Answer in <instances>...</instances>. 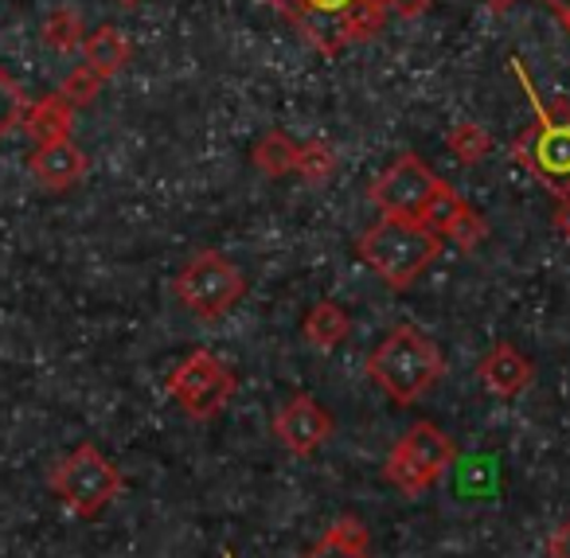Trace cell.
<instances>
[{
  "mask_svg": "<svg viewBox=\"0 0 570 558\" xmlns=\"http://www.w3.org/2000/svg\"><path fill=\"white\" fill-rule=\"evenodd\" d=\"M90 160L79 145L67 137V141H51V145H36L32 153V176L43 184L48 192H67L87 176Z\"/></svg>",
  "mask_w": 570,
  "mask_h": 558,
  "instance_id": "cell-12",
  "label": "cell"
},
{
  "mask_svg": "<svg viewBox=\"0 0 570 558\" xmlns=\"http://www.w3.org/2000/svg\"><path fill=\"white\" fill-rule=\"evenodd\" d=\"M356 254L375 277H383V285L403 293L438 262V254H442V235H434L422 219L380 215V219L360 235Z\"/></svg>",
  "mask_w": 570,
  "mask_h": 558,
  "instance_id": "cell-3",
  "label": "cell"
},
{
  "mask_svg": "<svg viewBox=\"0 0 570 558\" xmlns=\"http://www.w3.org/2000/svg\"><path fill=\"white\" fill-rule=\"evenodd\" d=\"M442 188V176L414 153H403L395 165H387L372 180L367 196L380 207V215H403V219H422L434 192Z\"/></svg>",
  "mask_w": 570,
  "mask_h": 558,
  "instance_id": "cell-9",
  "label": "cell"
},
{
  "mask_svg": "<svg viewBox=\"0 0 570 558\" xmlns=\"http://www.w3.org/2000/svg\"><path fill=\"white\" fill-rule=\"evenodd\" d=\"M223 558H235V555H230V550H223Z\"/></svg>",
  "mask_w": 570,
  "mask_h": 558,
  "instance_id": "cell-31",
  "label": "cell"
},
{
  "mask_svg": "<svg viewBox=\"0 0 570 558\" xmlns=\"http://www.w3.org/2000/svg\"><path fill=\"white\" fill-rule=\"evenodd\" d=\"M562 28H567V32H570V20H567V25H562Z\"/></svg>",
  "mask_w": 570,
  "mask_h": 558,
  "instance_id": "cell-32",
  "label": "cell"
},
{
  "mask_svg": "<svg viewBox=\"0 0 570 558\" xmlns=\"http://www.w3.org/2000/svg\"><path fill=\"white\" fill-rule=\"evenodd\" d=\"M465 204V199L458 196V192L450 188V184L442 180V188L434 192V199L426 204V212H422V223H426L434 235H445V227H450V219L458 215V207Z\"/></svg>",
  "mask_w": 570,
  "mask_h": 558,
  "instance_id": "cell-23",
  "label": "cell"
},
{
  "mask_svg": "<svg viewBox=\"0 0 570 558\" xmlns=\"http://www.w3.org/2000/svg\"><path fill=\"white\" fill-rule=\"evenodd\" d=\"M102 82L106 79H98V75L90 71L87 63H82V67H75V71L67 75L63 87H59V95H63V102L71 106V110H82V106L95 102V95L102 90Z\"/></svg>",
  "mask_w": 570,
  "mask_h": 558,
  "instance_id": "cell-22",
  "label": "cell"
},
{
  "mask_svg": "<svg viewBox=\"0 0 570 558\" xmlns=\"http://www.w3.org/2000/svg\"><path fill=\"white\" fill-rule=\"evenodd\" d=\"M20 121H24L28 137H32L36 145H51V141H67V137H71L75 110L63 102V95H48L36 106H28Z\"/></svg>",
  "mask_w": 570,
  "mask_h": 558,
  "instance_id": "cell-14",
  "label": "cell"
},
{
  "mask_svg": "<svg viewBox=\"0 0 570 558\" xmlns=\"http://www.w3.org/2000/svg\"><path fill=\"white\" fill-rule=\"evenodd\" d=\"M458 457V446L450 441V433L434 422H414L403 438L391 446L383 477L387 484H395L403 496H422L445 477V469Z\"/></svg>",
  "mask_w": 570,
  "mask_h": 558,
  "instance_id": "cell-7",
  "label": "cell"
},
{
  "mask_svg": "<svg viewBox=\"0 0 570 558\" xmlns=\"http://www.w3.org/2000/svg\"><path fill=\"white\" fill-rule=\"evenodd\" d=\"M321 56L372 43L387 28V0H266Z\"/></svg>",
  "mask_w": 570,
  "mask_h": 558,
  "instance_id": "cell-4",
  "label": "cell"
},
{
  "mask_svg": "<svg viewBox=\"0 0 570 558\" xmlns=\"http://www.w3.org/2000/svg\"><path fill=\"white\" fill-rule=\"evenodd\" d=\"M118 4H126V9H134V4H141V0H118Z\"/></svg>",
  "mask_w": 570,
  "mask_h": 558,
  "instance_id": "cell-30",
  "label": "cell"
},
{
  "mask_svg": "<svg viewBox=\"0 0 570 558\" xmlns=\"http://www.w3.org/2000/svg\"><path fill=\"white\" fill-rule=\"evenodd\" d=\"M445 145H450V153L461 165H476V160H484L492 153V134L484 126H476V121H461V126H453V134L445 137Z\"/></svg>",
  "mask_w": 570,
  "mask_h": 558,
  "instance_id": "cell-19",
  "label": "cell"
},
{
  "mask_svg": "<svg viewBox=\"0 0 570 558\" xmlns=\"http://www.w3.org/2000/svg\"><path fill=\"white\" fill-rule=\"evenodd\" d=\"M442 238H450L458 251H476V246L489 238V223H484V215L476 212V207H469V204H461L458 207V215L450 219V227H445V235Z\"/></svg>",
  "mask_w": 570,
  "mask_h": 558,
  "instance_id": "cell-21",
  "label": "cell"
},
{
  "mask_svg": "<svg viewBox=\"0 0 570 558\" xmlns=\"http://www.w3.org/2000/svg\"><path fill=\"white\" fill-rule=\"evenodd\" d=\"M82 40H87V28H82V17L75 9H56L48 12V20H43V43H48L51 51H75L82 48Z\"/></svg>",
  "mask_w": 570,
  "mask_h": 558,
  "instance_id": "cell-18",
  "label": "cell"
},
{
  "mask_svg": "<svg viewBox=\"0 0 570 558\" xmlns=\"http://www.w3.org/2000/svg\"><path fill=\"white\" fill-rule=\"evenodd\" d=\"M82 56H87V67L98 79H114L129 63V40L121 36V28L102 25L82 40Z\"/></svg>",
  "mask_w": 570,
  "mask_h": 558,
  "instance_id": "cell-15",
  "label": "cell"
},
{
  "mask_svg": "<svg viewBox=\"0 0 570 558\" xmlns=\"http://www.w3.org/2000/svg\"><path fill=\"white\" fill-rule=\"evenodd\" d=\"M294 165H297V141L285 137L282 129H269V134L254 145V168H258V173L282 180V176L294 173Z\"/></svg>",
  "mask_w": 570,
  "mask_h": 558,
  "instance_id": "cell-17",
  "label": "cell"
},
{
  "mask_svg": "<svg viewBox=\"0 0 570 558\" xmlns=\"http://www.w3.org/2000/svg\"><path fill=\"white\" fill-rule=\"evenodd\" d=\"M302 558H372V535L356 516H341Z\"/></svg>",
  "mask_w": 570,
  "mask_h": 558,
  "instance_id": "cell-13",
  "label": "cell"
},
{
  "mask_svg": "<svg viewBox=\"0 0 570 558\" xmlns=\"http://www.w3.org/2000/svg\"><path fill=\"white\" fill-rule=\"evenodd\" d=\"M543 4L554 12V17H559V25H567V20H570V0H543Z\"/></svg>",
  "mask_w": 570,
  "mask_h": 558,
  "instance_id": "cell-28",
  "label": "cell"
},
{
  "mask_svg": "<svg viewBox=\"0 0 570 558\" xmlns=\"http://www.w3.org/2000/svg\"><path fill=\"white\" fill-rule=\"evenodd\" d=\"M481 4H484L489 12H508V9H515L520 0H481Z\"/></svg>",
  "mask_w": 570,
  "mask_h": 558,
  "instance_id": "cell-29",
  "label": "cell"
},
{
  "mask_svg": "<svg viewBox=\"0 0 570 558\" xmlns=\"http://www.w3.org/2000/svg\"><path fill=\"white\" fill-rule=\"evenodd\" d=\"M126 480H121V469L102 453L98 446L82 441L75 446L63 461L51 469V492L63 500L67 511H75L79 519H95L110 508L121 496Z\"/></svg>",
  "mask_w": 570,
  "mask_h": 558,
  "instance_id": "cell-5",
  "label": "cell"
},
{
  "mask_svg": "<svg viewBox=\"0 0 570 558\" xmlns=\"http://www.w3.org/2000/svg\"><path fill=\"white\" fill-rule=\"evenodd\" d=\"M294 173L302 176L305 184H325V180H333V173H336V149L328 141L297 145V165H294Z\"/></svg>",
  "mask_w": 570,
  "mask_h": 558,
  "instance_id": "cell-20",
  "label": "cell"
},
{
  "mask_svg": "<svg viewBox=\"0 0 570 558\" xmlns=\"http://www.w3.org/2000/svg\"><path fill=\"white\" fill-rule=\"evenodd\" d=\"M445 375L442 347L419 329V324H399L375 344L367 355V379L387 394L395 407H414L426 399Z\"/></svg>",
  "mask_w": 570,
  "mask_h": 558,
  "instance_id": "cell-2",
  "label": "cell"
},
{
  "mask_svg": "<svg viewBox=\"0 0 570 558\" xmlns=\"http://www.w3.org/2000/svg\"><path fill=\"white\" fill-rule=\"evenodd\" d=\"M333 430H336L333 414H328L313 394H294V399L274 414V438L294 457H313L333 438Z\"/></svg>",
  "mask_w": 570,
  "mask_h": 558,
  "instance_id": "cell-10",
  "label": "cell"
},
{
  "mask_svg": "<svg viewBox=\"0 0 570 558\" xmlns=\"http://www.w3.org/2000/svg\"><path fill=\"white\" fill-rule=\"evenodd\" d=\"M165 386H168V394L180 402V410L191 422H212L230 402L238 379H235V371H230V363H223L219 355L207 352V347H196V352L176 363Z\"/></svg>",
  "mask_w": 570,
  "mask_h": 558,
  "instance_id": "cell-8",
  "label": "cell"
},
{
  "mask_svg": "<svg viewBox=\"0 0 570 558\" xmlns=\"http://www.w3.org/2000/svg\"><path fill=\"white\" fill-rule=\"evenodd\" d=\"M430 4L434 0H387V12H395L403 20H419L422 12H430Z\"/></svg>",
  "mask_w": 570,
  "mask_h": 558,
  "instance_id": "cell-26",
  "label": "cell"
},
{
  "mask_svg": "<svg viewBox=\"0 0 570 558\" xmlns=\"http://www.w3.org/2000/svg\"><path fill=\"white\" fill-rule=\"evenodd\" d=\"M348 329H352V316L341 301H317L302 321V336L309 340L313 347H321V352L341 344V340L348 336Z\"/></svg>",
  "mask_w": 570,
  "mask_h": 558,
  "instance_id": "cell-16",
  "label": "cell"
},
{
  "mask_svg": "<svg viewBox=\"0 0 570 558\" xmlns=\"http://www.w3.org/2000/svg\"><path fill=\"white\" fill-rule=\"evenodd\" d=\"M20 118H24V95H20V87L9 75L0 71V137L9 134Z\"/></svg>",
  "mask_w": 570,
  "mask_h": 558,
  "instance_id": "cell-24",
  "label": "cell"
},
{
  "mask_svg": "<svg viewBox=\"0 0 570 558\" xmlns=\"http://www.w3.org/2000/svg\"><path fill=\"white\" fill-rule=\"evenodd\" d=\"M554 231H559V235H567L570 238V196H559V204H554Z\"/></svg>",
  "mask_w": 570,
  "mask_h": 558,
  "instance_id": "cell-27",
  "label": "cell"
},
{
  "mask_svg": "<svg viewBox=\"0 0 570 558\" xmlns=\"http://www.w3.org/2000/svg\"><path fill=\"white\" fill-rule=\"evenodd\" d=\"M508 71L520 79L523 95H528L531 110V126L523 134H515L512 141V157L551 192L554 199L570 196V102L567 98H554V102L543 106V98L535 95L528 71H523L520 59H508Z\"/></svg>",
  "mask_w": 570,
  "mask_h": 558,
  "instance_id": "cell-1",
  "label": "cell"
},
{
  "mask_svg": "<svg viewBox=\"0 0 570 558\" xmlns=\"http://www.w3.org/2000/svg\"><path fill=\"white\" fill-rule=\"evenodd\" d=\"M476 375L484 379V386H489L497 399H515V394H523L531 386L535 368H531V360L520 347L492 344L489 352L481 355V363H476Z\"/></svg>",
  "mask_w": 570,
  "mask_h": 558,
  "instance_id": "cell-11",
  "label": "cell"
},
{
  "mask_svg": "<svg viewBox=\"0 0 570 558\" xmlns=\"http://www.w3.org/2000/svg\"><path fill=\"white\" fill-rule=\"evenodd\" d=\"M547 558H570V519L547 535Z\"/></svg>",
  "mask_w": 570,
  "mask_h": 558,
  "instance_id": "cell-25",
  "label": "cell"
},
{
  "mask_svg": "<svg viewBox=\"0 0 570 558\" xmlns=\"http://www.w3.org/2000/svg\"><path fill=\"white\" fill-rule=\"evenodd\" d=\"M180 305L199 321H219L246 297V274L219 251H196L173 282Z\"/></svg>",
  "mask_w": 570,
  "mask_h": 558,
  "instance_id": "cell-6",
  "label": "cell"
}]
</instances>
